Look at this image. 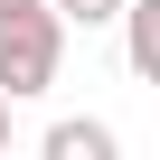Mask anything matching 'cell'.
<instances>
[{"mask_svg": "<svg viewBox=\"0 0 160 160\" xmlns=\"http://www.w3.org/2000/svg\"><path fill=\"white\" fill-rule=\"evenodd\" d=\"M57 57H66V19L47 10H19V19H0V94L10 104H28V94H47L57 85Z\"/></svg>", "mask_w": 160, "mask_h": 160, "instance_id": "obj_1", "label": "cell"}, {"mask_svg": "<svg viewBox=\"0 0 160 160\" xmlns=\"http://www.w3.org/2000/svg\"><path fill=\"white\" fill-rule=\"evenodd\" d=\"M122 38H132V75H141V85H151V75H160V0H122Z\"/></svg>", "mask_w": 160, "mask_h": 160, "instance_id": "obj_2", "label": "cell"}, {"mask_svg": "<svg viewBox=\"0 0 160 160\" xmlns=\"http://www.w3.org/2000/svg\"><path fill=\"white\" fill-rule=\"evenodd\" d=\"M47 160H113V132L104 122H57L47 132Z\"/></svg>", "mask_w": 160, "mask_h": 160, "instance_id": "obj_3", "label": "cell"}, {"mask_svg": "<svg viewBox=\"0 0 160 160\" xmlns=\"http://www.w3.org/2000/svg\"><path fill=\"white\" fill-rule=\"evenodd\" d=\"M47 10H57V19H75V28H104L122 0H47Z\"/></svg>", "mask_w": 160, "mask_h": 160, "instance_id": "obj_4", "label": "cell"}, {"mask_svg": "<svg viewBox=\"0 0 160 160\" xmlns=\"http://www.w3.org/2000/svg\"><path fill=\"white\" fill-rule=\"evenodd\" d=\"M19 10H38V0H0V19H19Z\"/></svg>", "mask_w": 160, "mask_h": 160, "instance_id": "obj_5", "label": "cell"}, {"mask_svg": "<svg viewBox=\"0 0 160 160\" xmlns=\"http://www.w3.org/2000/svg\"><path fill=\"white\" fill-rule=\"evenodd\" d=\"M0 151H10V94H0Z\"/></svg>", "mask_w": 160, "mask_h": 160, "instance_id": "obj_6", "label": "cell"}]
</instances>
